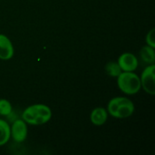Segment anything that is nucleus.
Returning <instances> with one entry per match:
<instances>
[{
	"label": "nucleus",
	"mask_w": 155,
	"mask_h": 155,
	"mask_svg": "<svg viewBox=\"0 0 155 155\" xmlns=\"http://www.w3.org/2000/svg\"><path fill=\"white\" fill-rule=\"evenodd\" d=\"M21 118L30 125H42L52 118L51 108L44 104H35L27 106L22 113Z\"/></svg>",
	"instance_id": "nucleus-1"
},
{
	"label": "nucleus",
	"mask_w": 155,
	"mask_h": 155,
	"mask_svg": "<svg viewBox=\"0 0 155 155\" xmlns=\"http://www.w3.org/2000/svg\"><path fill=\"white\" fill-rule=\"evenodd\" d=\"M107 113L116 119H125L132 116L135 111L134 102L124 96H116L112 98L107 104Z\"/></svg>",
	"instance_id": "nucleus-2"
},
{
	"label": "nucleus",
	"mask_w": 155,
	"mask_h": 155,
	"mask_svg": "<svg viewBox=\"0 0 155 155\" xmlns=\"http://www.w3.org/2000/svg\"><path fill=\"white\" fill-rule=\"evenodd\" d=\"M117 86L126 95H134L142 89L140 76L134 72H122L117 77Z\"/></svg>",
	"instance_id": "nucleus-3"
},
{
	"label": "nucleus",
	"mask_w": 155,
	"mask_h": 155,
	"mask_svg": "<svg viewBox=\"0 0 155 155\" xmlns=\"http://www.w3.org/2000/svg\"><path fill=\"white\" fill-rule=\"evenodd\" d=\"M141 86L143 90L150 94H155V64H147V66L143 70L140 76Z\"/></svg>",
	"instance_id": "nucleus-4"
},
{
	"label": "nucleus",
	"mask_w": 155,
	"mask_h": 155,
	"mask_svg": "<svg viewBox=\"0 0 155 155\" xmlns=\"http://www.w3.org/2000/svg\"><path fill=\"white\" fill-rule=\"evenodd\" d=\"M28 134L27 124L21 118H16L12 122L10 126V135L11 138L15 143H23L25 141Z\"/></svg>",
	"instance_id": "nucleus-5"
},
{
	"label": "nucleus",
	"mask_w": 155,
	"mask_h": 155,
	"mask_svg": "<svg viewBox=\"0 0 155 155\" xmlns=\"http://www.w3.org/2000/svg\"><path fill=\"white\" fill-rule=\"evenodd\" d=\"M122 72H134L139 66V60L130 52L123 53L117 60Z\"/></svg>",
	"instance_id": "nucleus-6"
},
{
	"label": "nucleus",
	"mask_w": 155,
	"mask_h": 155,
	"mask_svg": "<svg viewBox=\"0 0 155 155\" xmlns=\"http://www.w3.org/2000/svg\"><path fill=\"white\" fill-rule=\"evenodd\" d=\"M15 54L13 43L5 35L0 34V60H10Z\"/></svg>",
	"instance_id": "nucleus-7"
},
{
	"label": "nucleus",
	"mask_w": 155,
	"mask_h": 155,
	"mask_svg": "<svg viewBox=\"0 0 155 155\" xmlns=\"http://www.w3.org/2000/svg\"><path fill=\"white\" fill-rule=\"evenodd\" d=\"M108 119L107 110L104 107H96L92 110L90 114V121L95 126L104 125Z\"/></svg>",
	"instance_id": "nucleus-8"
},
{
	"label": "nucleus",
	"mask_w": 155,
	"mask_h": 155,
	"mask_svg": "<svg viewBox=\"0 0 155 155\" xmlns=\"http://www.w3.org/2000/svg\"><path fill=\"white\" fill-rule=\"evenodd\" d=\"M140 56L142 60L147 64H153L155 62V50L153 47L144 45L140 50Z\"/></svg>",
	"instance_id": "nucleus-9"
},
{
	"label": "nucleus",
	"mask_w": 155,
	"mask_h": 155,
	"mask_svg": "<svg viewBox=\"0 0 155 155\" xmlns=\"http://www.w3.org/2000/svg\"><path fill=\"white\" fill-rule=\"evenodd\" d=\"M10 138L11 135L9 124L5 120L0 119V146L6 144L9 142Z\"/></svg>",
	"instance_id": "nucleus-10"
},
{
	"label": "nucleus",
	"mask_w": 155,
	"mask_h": 155,
	"mask_svg": "<svg viewBox=\"0 0 155 155\" xmlns=\"http://www.w3.org/2000/svg\"><path fill=\"white\" fill-rule=\"evenodd\" d=\"M105 72H106V74L109 76L116 78L122 73V70H121V68H120V66H119L117 62L111 61V62L106 64V65H105Z\"/></svg>",
	"instance_id": "nucleus-11"
},
{
	"label": "nucleus",
	"mask_w": 155,
	"mask_h": 155,
	"mask_svg": "<svg viewBox=\"0 0 155 155\" xmlns=\"http://www.w3.org/2000/svg\"><path fill=\"white\" fill-rule=\"evenodd\" d=\"M11 113H13L11 103L6 99H0V115L7 117Z\"/></svg>",
	"instance_id": "nucleus-12"
},
{
	"label": "nucleus",
	"mask_w": 155,
	"mask_h": 155,
	"mask_svg": "<svg viewBox=\"0 0 155 155\" xmlns=\"http://www.w3.org/2000/svg\"><path fill=\"white\" fill-rule=\"evenodd\" d=\"M154 33L155 29L153 28L151 29L147 35H146V37H145V42H146V45H149V46H152L155 48V37H154Z\"/></svg>",
	"instance_id": "nucleus-13"
}]
</instances>
